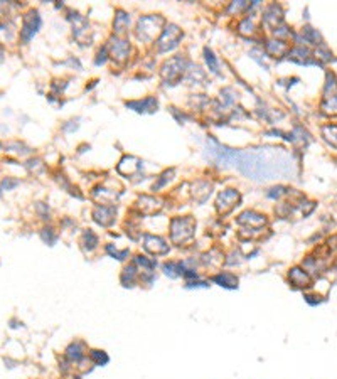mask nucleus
Segmentation results:
<instances>
[{
	"label": "nucleus",
	"mask_w": 337,
	"mask_h": 379,
	"mask_svg": "<svg viewBox=\"0 0 337 379\" xmlns=\"http://www.w3.org/2000/svg\"><path fill=\"white\" fill-rule=\"evenodd\" d=\"M162 25H164V19L159 15H147L138 20V37L145 41H152L157 34L160 32Z\"/></svg>",
	"instance_id": "obj_1"
},
{
	"label": "nucleus",
	"mask_w": 337,
	"mask_h": 379,
	"mask_svg": "<svg viewBox=\"0 0 337 379\" xmlns=\"http://www.w3.org/2000/svg\"><path fill=\"white\" fill-rule=\"evenodd\" d=\"M41 27V17L36 10H31L24 15L22 19V27H20V39L24 44H27L29 41L34 37V34L39 31Z\"/></svg>",
	"instance_id": "obj_2"
},
{
	"label": "nucleus",
	"mask_w": 337,
	"mask_h": 379,
	"mask_svg": "<svg viewBox=\"0 0 337 379\" xmlns=\"http://www.w3.org/2000/svg\"><path fill=\"white\" fill-rule=\"evenodd\" d=\"M181 37H182V32H181V29H179L177 25H169V27H165L164 32H162V37L159 39L160 51L174 49L179 44Z\"/></svg>",
	"instance_id": "obj_3"
},
{
	"label": "nucleus",
	"mask_w": 337,
	"mask_h": 379,
	"mask_svg": "<svg viewBox=\"0 0 337 379\" xmlns=\"http://www.w3.org/2000/svg\"><path fill=\"white\" fill-rule=\"evenodd\" d=\"M238 201H240V194L233 189H228L219 195V199H217V207H219V211L226 212V211L231 209V207H234V204Z\"/></svg>",
	"instance_id": "obj_4"
},
{
	"label": "nucleus",
	"mask_w": 337,
	"mask_h": 379,
	"mask_svg": "<svg viewBox=\"0 0 337 379\" xmlns=\"http://www.w3.org/2000/svg\"><path fill=\"white\" fill-rule=\"evenodd\" d=\"M129 42L127 41H118V39H113L112 42V54L115 59H118V61H123L127 56H129Z\"/></svg>",
	"instance_id": "obj_5"
},
{
	"label": "nucleus",
	"mask_w": 337,
	"mask_h": 379,
	"mask_svg": "<svg viewBox=\"0 0 337 379\" xmlns=\"http://www.w3.org/2000/svg\"><path fill=\"white\" fill-rule=\"evenodd\" d=\"M267 49H268V53H270L271 56H280V54L287 53L288 46L285 44V42H281V41H270L267 44Z\"/></svg>",
	"instance_id": "obj_6"
},
{
	"label": "nucleus",
	"mask_w": 337,
	"mask_h": 379,
	"mask_svg": "<svg viewBox=\"0 0 337 379\" xmlns=\"http://www.w3.org/2000/svg\"><path fill=\"white\" fill-rule=\"evenodd\" d=\"M322 135L332 147H337V125H326L322 126Z\"/></svg>",
	"instance_id": "obj_7"
},
{
	"label": "nucleus",
	"mask_w": 337,
	"mask_h": 379,
	"mask_svg": "<svg viewBox=\"0 0 337 379\" xmlns=\"http://www.w3.org/2000/svg\"><path fill=\"white\" fill-rule=\"evenodd\" d=\"M130 24V17L127 14H123V12H118L117 19H115V29H117L118 32H123L127 27H129Z\"/></svg>",
	"instance_id": "obj_8"
},
{
	"label": "nucleus",
	"mask_w": 337,
	"mask_h": 379,
	"mask_svg": "<svg viewBox=\"0 0 337 379\" xmlns=\"http://www.w3.org/2000/svg\"><path fill=\"white\" fill-rule=\"evenodd\" d=\"M327 113H332L336 115L337 113V95H332V96H326V103L322 106Z\"/></svg>",
	"instance_id": "obj_9"
},
{
	"label": "nucleus",
	"mask_w": 337,
	"mask_h": 379,
	"mask_svg": "<svg viewBox=\"0 0 337 379\" xmlns=\"http://www.w3.org/2000/svg\"><path fill=\"white\" fill-rule=\"evenodd\" d=\"M206 61H207V64H211V69L214 71H217V64H216V58H214V54L211 53L209 49H206Z\"/></svg>",
	"instance_id": "obj_10"
},
{
	"label": "nucleus",
	"mask_w": 337,
	"mask_h": 379,
	"mask_svg": "<svg viewBox=\"0 0 337 379\" xmlns=\"http://www.w3.org/2000/svg\"><path fill=\"white\" fill-rule=\"evenodd\" d=\"M2 56H3V51H2V49H0V59H2Z\"/></svg>",
	"instance_id": "obj_11"
}]
</instances>
